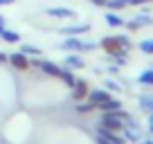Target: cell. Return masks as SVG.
Wrapping results in <instances>:
<instances>
[{"label": "cell", "mask_w": 153, "mask_h": 144, "mask_svg": "<svg viewBox=\"0 0 153 144\" xmlns=\"http://www.w3.org/2000/svg\"><path fill=\"white\" fill-rule=\"evenodd\" d=\"M2 29H5V23H0V32H2Z\"/></svg>", "instance_id": "cell-35"}, {"label": "cell", "mask_w": 153, "mask_h": 144, "mask_svg": "<svg viewBox=\"0 0 153 144\" xmlns=\"http://www.w3.org/2000/svg\"><path fill=\"white\" fill-rule=\"evenodd\" d=\"M99 48L104 50L106 54H110V52H115V50H122L120 48V43H117V39L115 36H106V39H101V43H99Z\"/></svg>", "instance_id": "cell-13"}, {"label": "cell", "mask_w": 153, "mask_h": 144, "mask_svg": "<svg viewBox=\"0 0 153 144\" xmlns=\"http://www.w3.org/2000/svg\"><path fill=\"white\" fill-rule=\"evenodd\" d=\"M92 111H97L95 108V104H81V101H76V113H81V115H86V113H92Z\"/></svg>", "instance_id": "cell-23"}, {"label": "cell", "mask_w": 153, "mask_h": 144, "mask_svg": "<svg viewBox=\"0 0 153 144\" xmlns=\"http://www.w3.org/2000/svg\"><path fill=\"white\" fill-rule=\"evenodd\" d=\"M14 2H16V0H0V7H2V5H14Z\"/></svg>", "instance_id": "cell-31"}, {"label": "cell", "mask_w": 153, "mask_h": 144, "mask_svg": "<svg viewBox=\"0 0 153 144\" xmlns=\"http://www.w3.org/2000/svg\"><path fill=\"white\" fill-rule=\"evenodd\" d=\"M29 68H36V70L45 72L48 77H54V79H59V77H61V72H63L61 65H56V63H52V61H41V59L29 61Z\"/></svg>", "instance_id": "cell-3"}, {"label": "cell", "mask_w": 153, "mask_h": 144, "mask_svg": "<svg viewBox=\"0 0 153 144\" xmlns=\"http://www.w3.org/2000/svg\"><path fill=\"white\" fill-rule=\"evenodd\" d=\"M9 61V54H5V52H0V63H7Z\"/></svg>", "instance_id": "cell-29"}, {"label": "cell", "mask_w": 153, "mask_h": 144, "mask_svg": "<svg viewBox=\"0 0 153 144\" xmlns=\"http://www.w3.org/2000/svg\"><path fill=\"white\" fill-rule=\"evenodd\" d=\"M0 41H5V43H20V34L5 27L2 32H0Z\"/></svg>", "instance_id": "cell-16"}, {"label": "cell", "mask_w": 153, "mask_h": 144, "mask_svg": "<svg viewBox=\"0 0 153 144\" xmlns=\"http://www.w3.org/2000/svg\"><path fill=\"white\" fill-rule=\"evenodd\" d=\"M106 25H108V27H122L124 20L117 16V11H108V14H106Z\"/></svg>", "instance_id": "cell-19"}, {"label": "cell", "mask_w": 153, "mask_h": 144, "mask_svg": "<svg viewBox=\"0 0 153 144\" xmlns=\"http://www.w3.org/2000/svg\"><path fill=\"white\" fill-rule=\"evenodd\" d=\"M140 108L144 113H153V92H142L140 95Z\"/></svg>", "instance_id": "cell-14"}, {"label": "cell", "mask_w": 153, "mask_h": 144, "mask_svg": "<svg viewBox=\"0 0 153 144\" xmlns=\"http://www.w3.org/2000/svg\"><path fill=\"white\" fill-rule=\"evenodd\" d=\"M108 97H110V92L106 90V88H104V90H88V101H90V104H95V108H97L99 104H104Z\"/></svg>", "instance_id": "cell-10"}, {"label": "cell", "mask_w": 153, "mask_h": 144, "mask_svg": "<svg viewBox=\"0 0 153 144\" xmlns=\"http://www.w3.org/2000/svg\"><path fill=\"white\" fill-rule=\"evenodd\" d=\"M146 2H151V0H133V5H146Z\"/></svg>", "instance_id": "cell-32"}, {"label": "cell", "mask_w": 153, "mask_h": 144, "mask_svg": "<svg viewBox=\"0 0 153 144\" xmlns=\"http://www.w3.org/2000/svg\"><path fill=\"white\" fill-rule=\"evenodd\" d=\"M128 113L126 111H113V113H101V120H99V124L101 126H106V128H113V131H117V133H122V128H124V122L128 120Z\"/></svg>", "instance_id": "cell-1"}, {"label": "cell", "mask_w": 153, "mask_h": 144, "mask_svg": "<svg viewBox=\"0 0 153 144\" xmlns=\"http://www.w3.org/2000/svg\"><path fill=\"white\" fill-rule=\"evenodd\" d=\"M59 79H61V81L65 83L68 88H72V86H74V81H76L74 70H70V68H63V72H61V77H59Z\"/></svg>", "instance_id": "cell-17"}, {"label": "cell", "mask_w": 153, "mask_h": 144, "mask_svg": "<svg viewBox=\"0 0 153 144\" xmlns=\"http://www.w3.org/2000/svg\"><path fill=\"white\" fill-rule=\"evenodd\" d=\"M104 7H108L110 11H120V9H124V7H126V2H124V0H106Z\"/></svg>", "instance_id": "cell-22"}, {"label": "cell", "mask_w": 153, "mask_h": 144, "mask_svg": "<svg viewBox=\"0 0 153 144\" xmlns=\"http://www.w3.org/2000/svg\"><path fill=\"white\" fill-rule=\"evenodd\" d=\"M9 63L20 72L29 70V59H27V54H23V52H11L9 54Z\"/></svg>", "instance_id": "cell-6"}, {"label": "cell", "mask_w": 153, "mask_h": 144, "mask_svg": "<svg viewBox=\"0 0 153 144\" xmlns=\"http://www.w3.org/2000/svg\"><path fill=\"white\" fill-rule=\"evenodd\" d=\"M146 128H149V133L153 135V113H149V122H146Z\"/></svg>", "instance_id": "cell-27"}, {"label": "cell", "mask_w": 153, "mask_h": 144, "mask_svg": "<svg viewBox=\"0 0 153 144\" xmlns=\"http://www.w3.org/2000/svg\"><path fill=\"white\" fill-rule=\"evenodd\" d=\"M104 88H106V90H113V92H120L122 90V86H120V83H117V81H113V79H108V81H104Z\"/></svg>", "instance_id": "cell-25"}, {"label": "cell", "mask_w": 153, "mask_h": 144, "mask_svg": "<svg viewBox=\"0 0 153 144\" xmlns=\"http://www.w3.org/2000/svg\"><path fill=\"white\" fill-rule=\"evenodd\" d=\"M20 52L27 54V56H41V54H43L38 48H34V45H23V48H20Z\"/></svg>", "instance_id": "cell-24"}, {"label": "cell", "mask_w": 153, "mask_h": 144, "mask_svg": "<svg viewBox=\"0 0 153 144\" xmlns=\"http://www.w3.org/2000/svg\"><path fill=\"white\" fill-rule=\"evenodd\" d=\"M48 14L54 18H74V11L65 9V7H52V9H48Z\"/></svg>", "instance_id": "cell-15"}, {"label": "cell", "mask_w": 153, "mask_h": 144, "mask_svg": "<svg viewBox=\"0 0 153 144\" xmlns=\"http://www.w3.org/2000/svg\"><path fill=\"white\" fill-rule=\"evenodd\" d=\"M122 135H124L126 142H140V140H142V126L137 124V120H135V117H128V120L124 122Z\"/></svg>", "instance_id": "cell-2"}, {"label": "cell", "mask_w": 153, "mask_h": 144, "mask_svg": "<svg viewBox=\"0 0 153 144\" xmlns=\"http://www.w3.org/2000/svg\"><path fill=\"white\" fill-rule=\"evenodd\" d=\"M83 65H86V61H83L81 52H72L65 56V68H70V70H81Z\"/></svg>", "instance_id": "cell-9"}, {"label": "cell", "mask_w": 153, "mask_h": 144, "mask_svg": "<svg viewBox=\"0 0 153 144\" xmlns=\"http://www.w3.org/2000/svg\"><path fill=\"white\" fill-rule=\"evenodd\" d=\"M140 52L142 54H153V39H144V41H140Z\"/></svg>", "instance_id": "cell-20"}, {"label": "cell", "mask_w": 153, "mask_h": 144, "mask_svg": "<svg viewBox=\"0 0 153 144\" xmlns=\"http://www.w3.org/2000/svg\"><path fill=\"white\" fill-rule=\"evenodd\" d=\"M137 81L142 83V86H153V68H146V70L140 72Z\"/></svg>", "instance_id": "cell-18"}, {"label": "cell", "mask_w": 153, "mask_h": 144, "mask_svg": "<svg viewBox=\"0 0 153 144\" xmlns=\"http://www.w3.org/2000/svg\"><path fill=\"white\" fill-rule=\"evenodd\" d=\"M140 144H153V140H140Z\"/></svg>", "instance_id": "cell-33"}, {"label": "cell", "mask_w": 153, "mask_h": 144, "mask_svg": "<svg viewBox=\"0 0 153 144\" xmlns=\"http://www.w3.org/2000/svg\"><path fill=\"white\" fill-rule=\"evenodd\" d=\"M146 25H153V18L149 14H140V16H135L133 20H124V27L128 29V32H137L140 27H146Z\"/></svg>", "instance_id": "cell-5"}, {"label": "cell", "mask_w": 153, "mask_h": 144, "mask_svg": "<svg viewBox=\"0 0 153 144\" xmlns=\"http://www.w3.org/2000/svg\"><path fill=\"white\" fill-rule=\"evenodd\" d=\"M120 108H122V101L117 97H108L104 104L97 106V111H101V113H113V111H120Z\"/></svg>", "instance_id": "cell-11"}, {"label": "cell", "mask_w": 153, "mask_h": 144, "mask_svg": "<svg viewBox=\"0 0 153 144\" xmlns=\"http://www.w3.org/2000/svg\"><path fill=\"white\" fill-rule=\"evenodd\" d=\"M88 90H90L88 83L83 81V79H76L74 86H72V99H74V101H83L88 97Z\"/></svg>", "instance_id": "cell-7"}, {"label": "cell", "mask_w": 153, "mask_h": 144, "mask_svg": "<svg viewBox=\"0 0 153 144\" xmlns=\"http://www.w3.org/2000/svg\"><path fill=\"white\" fill-rule=\"evenodd\" d=\"M61 48L68 50V52H83V41L79 39V36H68L61 43Z\"/></svg>", "instance_id": "cell-8"}, {"label": "cell", "mask_w": 153, "mask_h": 144, "mask_svg": "<svg viewBox=\"0 0 153 144\" xmlns=\"http://www.w3.org/2000/svg\"><path fill=\"white\" fill-rule=\"evenodd\" d=\"M90 2H92L95 7H104V5H106V0H90Z\"/></svg>", "instance_id": "cell-30"}, {"label": "cell", "mask_w": 153, "mask_h": 144, "mask_svg": "<svg viewBox=\"0 0 153 144\" xmlns=\"http://www.w3.org/2000/svg\"><path fill=\"white\" fill-rule=\"evenodd\" d=\"M108 72H110V74H117V72H120V65H115V63H113V65L108 68Z\"/></svg>", "instance_id": "cell-28"}, {"label": "cell", "mask_w": 153, "mask_h": 144, "mask_svg": "<svg viewBox=\"0 0 153 144\" xmlns=\"http://www.w3.org/2000/svg\"><path fill=\"white\" fill-rule=\"evenodd\" d=\"M61 32H63V34H68V36H79V34H88V32H90V25H88V23L70 25V27H63Z\"/></svg>", "instance_id": "cell-12"}, {"label": "cell", "mask_w": 153, "mask_h": 144, "mask_svg": "<svg viewBox=\"0 0 153 144\" xmlns=\"http://www.w3.org/2000/svg\"><path fill=\"white\" fill-rule=\"evenodd\" d=\"M115 39H117V43H120V48L124 50V52H128V50L133 48V43H131V39H128V36H124V34H117Z\"/></svg>", "instance_id": "cell-21"}, {"label": "cell", "mask_w": 153, "mask_h": 144, "mask_svg": "<svg viewBox=\"0 0 153 144\" xmlns=\"http://www.w3.org/2000/svg\"><path fill=\"white\" fill-rule=\"evenodd\" d=\"M97 45L95 43H90V41H83V52H90V50H95Z\"/></svg>", "instance_id": "cell-26"}, {"label": "cell", "mask_w": 153, "mask_h": 144, "mask_svg": "<svg viewBox=\"0 0 153 144\" xmlns=\"http://www.w3.org/2000/svg\"><path fill=\"white\" fill-rule=\"evenodd\" d=\"M95 135L97 137H101V140H106L108 144H126V140H124V135L122 133H117V131H113V128H106V126H95Z\"/></svg>", "instance_id": "cell-4"}, {"label": "cell", "mask_w": 153, "mask_h": 144, "mask_svg": "<svg viewBox=\"0 0 153 144\" xmlns=\"http://www.w3.org/2000/svg\"><path fill=\"white\" fill-rule=\"evenodd\" d=\"M97 144H108L106 140H101V137H97Z\"/></svg>", "instance_id": "cell-34"}]
</instances>
